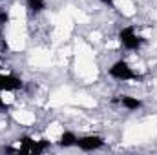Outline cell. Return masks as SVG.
<instances>
[{
  "label": "cell",
  "instance_id": "obj_6",
  "mask_svg": "<svg viewBox=\"0 0 157 155\" xmlns=\"http://www.w3.org/2000/svg\"><path fill=\"white\" fill-rule=\"evenodd\" d=\"M117 100L122 108H126V110H130V112H135V110H139V108L143 106V102H141L137 97H132V95H121Z\"/></svg>",
  "mask_w": 157,
  "mask_h": 155
},
{
  "label": "cell",
  "instance_id": "obj_11",
  "mask_svg": "<svg viewBox=\"0 0 157 155\" xmlns=\"http://www.w3.org/2000/svg\"><path fill=\"white\" fill-rule=\"evenodd\" d=\"M102 4H106V6H113L115 4V0H101Z\"/></svg>",
  "mask_w": 157,
  "mask_h": 155
},
{
  "label": "cell",
  "instance_id": "obj_4",
  "mask_svg": "<svg viewBox=\"0 0 157 155\" xmlns=\"http://www.w3.org/2000/svg\"><path fill=\"white\" fill-rule=\"evenodd\" d=\"M104 144L106 141L101 135H82L77 139V146L82 152H95V150L104 148Z\"/></svg>",
  "mask_w": 157,
  "mask_h": 155
},
{
  "label": "cell",
  "instance_id": "obj_7",
  "mask_svg": "<svg viewBox=\"0 0 157 155\" xmlns=\"http://www.w3.org/2000/svg\"><path fill=\"white\" fill-rule=\"evenodd\" d=\"M77 139L78 137L73 131H62V135L59 139V146L60 148H73V146H77Z\"/></svg>",
  "mask_w": 157,
  "mask_h": 155
},
{
  "label": "cell",
  "instance_id": "obj_8",
  "mask_svg": "<svg viewBox=\"0 0 157 155\" xmlns=\"http://www.w3.org/2000/svg\"><path fill=\"white\" fill-rule=\"evenodd\" d=\"M26 6H28V9L31 13L39 15L46 9V0H26Z\"/></svg>",
  "mask_w": 157,
  "mask_h": 155
},
{
  "label": "cell",
  "instance_id": "obj_9",
  "mask_svg": "<svg viewBox=\"0 0 157 155\" xmlns=\"http://www.w3.org/2000/svg\"><path fill=\"white\" fill-rule=\"evenodd\" d=\"M7 112H9V104L0 97V113H7Z\"/></svg>",
  "mask_w": 157,
  "mask_h": 155
},
{
  "label": "cell",
  "instance_id": "obj_10",
  "mask_svg": "<svg viewBox=\"0 0 157 155\" xmlns=\"http://www.w3.org/2000/svg\"><path fill=\"white\" fill-rule=\"evenodd\" d=\"M9 22V15L6 13V11H0V26H4V24H7Z\"/></svg>",
  "mask_w": 157,
  "mask_h": 155
},
{
  "label": "cell",
  "instance_id": "obj_2",
  "mask_svg": "<svg viewBox=\"0 0 157 155\" xmlns=\"http://www.w3.org/2000/svg\"><path fill=\"white\" fill-rule=\"evenodd\" d=\"M108 73H110V77L112 78H115V80H122V82L137 78L135 71L132 70V66H130L126 60H117V62H113L112 68L108 70Z\"/></svg>",
  "mask_w": 157,
  "mask_h": 155
},
{
  "label": "cell",
  "instance_id": "obj_1",
  "mask_svg": "<svg viewBox=\"0 0 157 155\" xmlns=\"http://www.w3.org/2000/svg\"><path fill=\"white\" fill-rule=\"evenodd\" d=\"M117 39H119V42H121V46L126 47V49H130V51H135V49H139V47L144 44V39H143V37L135 31V28H132V26L122 28V29L119 31Z\"/></svg>",
  "mask_w": 157,
  "mask_h": 155
},
{
  "label": "cell",
  "instance_id": "obj_12",
  "mask_svg": "<svg viewBox=\"0 0 157 155\" xmlns=\"http://www.w3.org/2000/svg\"><path fill=\"white\" fill-rule=\"evenodd\" d=\"M0 39H2V33H0Z\"/></svg>",
  "mask_w": 157,
  "mask_h": 155
},
{
  "label": "cell",
  "instance_id": "obj_5",
  "mask_svg": "<svg viewBox=\"0 0 157 155\" xmlns=\"http://www.w3.org/2000/svg\"><path fill=\"white\" fill-rule=\"evenodd\" d=\"M22 86H24L22 78L15 77V75H4V73H0V93L22 89Z\"/></svg>",
  "mask_w": 157,
  "mask_h": 155
},
{
  "label": "cell",
  "instance_id": "obj_3",
  "mask_svg": "<svg viewBox=\"0 0 157 155\" xmlns=\"http://www.w3.org/2000/svg\"><path fill=\"white\" fill-rule=\"evenodd\" d=\"M18 141H20L18 153H42L49 146L48 141H35L31 137H20Z\"/></svg>",
  "mask_w": 157,
  "mask_h": 155
}]
</instances>
